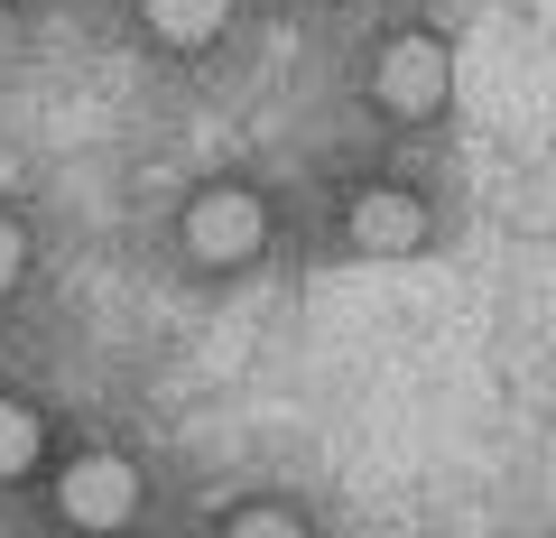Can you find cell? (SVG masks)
Listing matches in <instances>:
<instances>
[{"label":"cell","instance_id":"6","mask_svg":"<svg viewBox=\"0 0 556 538\" xmlns=\"http://www.w3.org/2000/svg\"><path fill=\"white\" fill-rule=\"evenodd\" d=\"M38 455H47V427H38V409H20V399H0V483L38 474Z\"/></svg>","mask_w":556,"mask_h":538},{"label":"cell","instance_id":"8","mask_svg":"<svg viewBox=\"0 0 556 538\" xmlns=\"http://www.w3.org/2000/svg\"><path fill=\"white\" fill-rule=\"evenodd\" d=\"M20 270H28V233H20V214H0V298L20 288Z\"/></svg>","mask_w":556,"mask_h":538},{"label":"cell","instance_id":"1","mask_svg":"<svg viewBox=\"0 0 556 538\" xmlns=\"http://www.w3.org/2000/svg\"><path fill=\"white\" fill-rule=\"evenodd\" d=\"M186 251L204 260V270H241V260L269 251V204L251 196V186H204L195 204H186Z\"/></svg>","mask_w":556,"mask_h":538},{"label":"cell","instance_id":"4","mask_svg":"<svg viewBox=\"0 0 556 538\" xmlns=\"http://www.w3.org/2000/svg\"><path fill=\"white\" fill-rule=\"evenodd\" d=\"M353 251H371V260L427 251V204H417V196H390V186H371V196L353 204Z\"/></svg>","mask_w":556,"mask_h":538},{"label":"cell","instance_id":"2","mask_svg":"<svg viewBox=\"0 0 556 538\" xmlns=\"http://www.w3.org/2000/svg\"><path fill=\"white\" fill-rule=\"evenodd\" d=\"M56 511H65V529H84V538L130 529L139 520V464L130 455H75L56 474Z\"/></svg>","mask_w":556,"mask_h":538},{"label":"cell","instance_id":"3","mask_svg":"<svg viewBox=\"0 0 556 538\" xmlns=\"http://www.w3.org/2000/svg\"><path fill=\"white\" fill-rule=\"evenodd\" d=\"M445 84H455V57H445V38H427V28L390 38V47H380V65H371V102H380V112H399V121H427L445 102Z\"/></svg>","mask_w":556,"mask_h":538},{"label":"cell","instance_id":"5","mask_svg":"<svg viewBox=\"0 0 556 538\" xmlns=\"http://www.w3.org/2000/svg\"><path fill=\"white\" fill-rule=\"evenodd\" d=\"M139 10H149V28H159L167 47H204L232 20V0H139Z\"/></svg>","mask_w":556,"mask_h":538},{"label":"cell","instance_id":"7","mask_svg":"<svg viewBox=\"0 0 556 538\" xmlns=\"http://www.w3.org/2000/svg\"><path fill=\"white\" fill-rule=\"evenodd\" d=\"M223 538H306V520L278 501H241V511H223Z\"/></svg>","mask_w":556,"mask_h":538}]
</instances>
